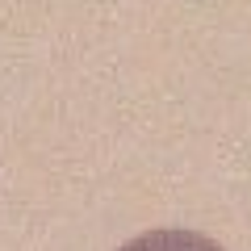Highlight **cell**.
<instances>
[{"instance_id": "6da1fadb", "label": "cell", "mask_w": 251, "mask_h": 251, "mask_svg": "<svg viewBox=\"0 0 251 251\" xmlns=\"http://www.w3.org/2000/svg\"><path fill=\"white\" fill-rule=\"evenodd\" d=\"M117 251H222V247L214 239H205V234H197V230H176V226H168V230L138 234V239H130Z\"/></svg>"}]
</instances>
